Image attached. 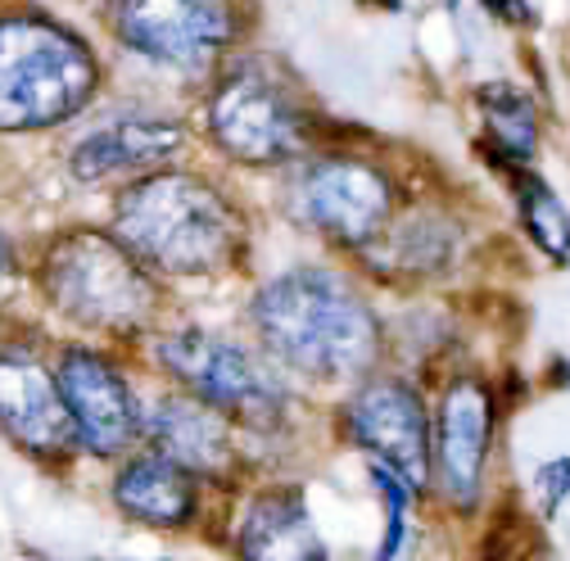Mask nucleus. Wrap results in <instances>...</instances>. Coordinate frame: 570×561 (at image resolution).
Returning a JSON list of instances; mask_svg holds the SVG:
<instances>
[{
    "label": "nucleus",
    "mask_w": 570,
    "mask_h": 561,
    "mask_svg": "<svg viewBox=\"0 0 570 561\" xmlns=\"http://www.w3.org/2000/svg\"><path fill=\"white\" fill-rule=\"evenodd\" d=\"M109 503L140 530L155 534H186L204 516V480L181 462L140 444L127 453L109 475Z\"/></svg>",
    "instance_id": "obj_14"
},
{
    "label": "nucleus",
    "mask_w": 570,
    "mask_h": 561,
    "mask_svg": "<svg viewBox=\"0 0 570 561\" xmlns=\"http://www.w3.org/2000/svg\"><path fill=\"white\" fill-rule=\"evenodd\" d=\"M59 394L68 407L78 435V453L100 457V462H122L127 453L146 440V403L136 398L127 372L87 344H68L55 358Z\"/></svg>",
    "instance_id": "obj_8"
},
{
    "label": "nucleus",
    "mask_w": 570,
    "mask_h": 561,
    "mask_svg": "<svg viewBox=\"0 0 570 561\" xmlns=\"http://www.w3.org/2000/svg\"><path fill=\"white\" fill-rule=\"evenodd\" d=\"M19 272V258H14V240L6 236V227H0V286H6V280Z\"/></svg>",
    "instance_id": "obj_23"
},
{
    "label": "nucleus",
    "mask_w": 570,
    "mask_h": 561,
    "mask_svg": "<svg viewBox=\"0 0 570 561\" xmlns=\"http://www.w3.org/2000/svg\"><path fill=\"white\" fill-rule=\"evenodd\" d=\"M118 37L150 63L204 73L236 41V0H127Z\"/></svg>",
    "instance_id": "obj_10"
},
{
    "label": "nucleus",
    "mask_w": 570,
    "mask_h": 561,
    "mask_svg": "<svg viewBox=\"0 0 570 561\" xmlns=\"http://www.w3.org/2000/svg\"><path fill=\"white\" fill-rule=\"evenodd\" d=\"M232 552L236 561H331L308 508V489L295 480L258 484L232 525Z\"/></svg>",
    "instance_id": "obj_15"
},
{
    "label": "nucleus",
    "mask_w": 570,
    "mask_h": 561,
    "mask_svg": "<svg viewBox=\"0 0 570 561\" xmlns=\"http://www.w3.org/2000/svg\"><path fill=\"white\" fill-rule=\"evenodd\" d=\"M458 249H462V227L453 223V214L412 208L403 218H390V227L363 254L390 280H421V276L453 267Z\"/></svg>",
    "instance_id": "obj_17"
},
{
    "label": "nucleus",
    "mask_w": 570,
    "mask_h": 561,
    "mask_svg": "<svg viewBox=\"0 0 570 561\" xmlns=\"http://www.w3.org/2000/svg\"><path fill=\"white\" fill-rule=\"evenodd\" d=\"M168 561H177V557H168Z\"/></svg>",
    "instance_id": "obj_27"
},
{
    "label": "nucleus",
    "mask_w": 570,
    "mask_h": 561,
    "mask_svg": "<svg viewBox=\"0 0 570 561\" xmlns=\"http://www.w3.org/2000/svg\"><path fill=\"white\" fill-rule=\"evenodd\" d=\"M431 416H435V431H431L435 484L431 489L458 516H475L484 508V484H489V462H493L498 394L484 376L462 372L444 381Z\"/></svg>",
    "instance_id": "obj_9"
},
{
    "label": "nucleus",
    "mask_w": 570,
    "mask_h": 561,
    "mask_svg": "<svg viewBox=\"0 0 570 561\" xmlns=\"http://www.w3.org/2000/svg\"><path fill=\"white\" fill-rule=\"evenodd\" d=\"M517 199H521V223L534 236V245L548 258L566 263L570 258V208L539 177H530L525 168L517 173Z\"/></svg>",
    "instance_id": "obj_19"
},
{
    "label": "nucleus",
    "mask_w": 570,
    "mask_h": 561,
    "mask_svg": "<svg viewBox=\"0 0 570 561\" xmlns=\"http://www.w3.org/2000/svg\"><path fill=\"white\" fill-rule=\"evenodd\" d=\"M484 10L498 14L503 23H530V6H525V0H484Z\"/></svg>",
    "instance_id": "obj_22"
},
{
    "label": "nucleus",
    "mask_w": 570,
    "mask_h": 561,
    "mask_svg": "<svg viewBox=\"0 0 570 561\" xmlns=\"http://www.w3.org/2000/svg\"><path fill=\"white\" fill-rule=\"evenodd\" d=\"M363 6H385V10H399L403 0H363Z\"/></svg>",
    "instance_id": "obj_25"
},
{
    "label": "nucleus",
    "mask_w": 570,
    "mask_h": 561,
    "mask_svg": "<svg viewBox=\"0 0 570 561\" xmlns=\"http://www.w3.org/2000/svg\"><path fill=\"white\" fill-rule=\"evenodd\" d=\"M0 435L37 462H63L78 453L55 363H46L37 348H0Z\"/></svg>",
    "instance_id": "obj_12"
},
{
    "label": "nucleus",
    "mask_w": 570,
    "mask_h": 561,
    "mask_svg": "<svg viewBox=\"0 0 570 561\" xmlns=\"http://www.w3.org/2000/svg\"><path fill=\"white\" fill-rule=\"evenodd\" d=\"M263 354L317 385H358L381 363L376 308L331 267H291L249 304Z\"/></svg>",
    "instance_id": "obj_1"
},
{
    "label": "nucleus",
    "mask_w": 570,
    "mask_h": 561,
    "mask_svg": "<svg viewBox=\"0 0 570 561\" xmlns=\"http://www.w3.org/2000/svg\"><path fill=\"white\" fill-rule=\"evenodd\" d=\"M208 136L236 164L276 168L308 150V109L281 73L236 63L208 96Z\"/></svg>",
    "instance_id": "obj_6"
},
{
    "label": "nucleus",
    "mask_w": 570,
    "mask_h": 561,
    "mask_svg": "<svg viewBox=\"0 0 570 561\" xmlns=\"http://www.w3.org/2000/svg\"><path fill=\"white\" fill-rule=\"evenodd\" d=\"M155 358L164 376L218 407L236 421L245 435H281L285 416H291V394L276 381V372L249 354L232 335H218L208 326H173L155 339Z\"/></svg>",
    "instance_id": "obj_5"
},
{
    "label": "nucleus",
    "mask_w": 570,
    "mask_h": 561,
    "mask_svg": "<svg viewBox=\"0 0 570 561\" xmlns=\"http://www.w3.org/2000/svg\"><path fill=\"white\" fill-rule=\"evenodd\" d=\"M100 87L91 46L41 14H0V131L78 118Z\"/></svg>",
    "instance_id": "obj_3"
},
{
    "label": "nucleus",
    "mask_w": 570,
    "mask_h": 561,
    "mask_svg": "<svg viewBox=\"0 0 570 561\" xmlns=\"http://www.w3.org/2000/svg\"><path fill=\"white\" fill-rule=\"evenodd\" d=\"M552 381L570 390V363H566V358H557V367H552Z\"/></svg>",
    "instance_id": "obj_24"
},
{
    "label": "nucleus",
    "mask_w": 570,
    "mask_h": 561,
    "mask_svg": "<svg viewBox=\"0 0 570 561\" xmlns=\"http://www.w3.org/2000/svg\"><path fill=\"white\" fill-rule=\"evenodd\" d=\"M372 471V489H376V499L385 508V530H381V543L372 552V561H399L407 552V539H412V525H407V508L416 503L412 494V484L403 475H394L385 462H367Z\"/></svg>",
    "instance_id": "obj_20"
},
{
    "label": "nucleus",
    "mask_w": 570,
    "mask_h": 561,
    "mask_svg": "<svg viewBox=\"0 0 570 561\" xmlns=\"http://www.w3.org/2000/svg\"><path fill=\"white\" fill-rule=\"evenodd\" d=\"M114 236L164 276L223 272L245 249L240 208L195 173H146L114 204Z\"/></svg>",
    "instance_id": "obj_2"
},
{
    "label": "nucleus",
    "mask_w": 570,
    "mask_h": 561,
    "mask_svg": "<svg viewBox=\"0 0 570 561\" xmlns=\"http://www.w3.org/2000/svg\"><path fill=\"white\" fill-rule=\"evenodd\" d=\"M181 140L186 131L168 118H122L100 131H87L73 146L68 168L87 186L118 181V177H146V173H159L181 150Z\"/></svg>",
    "instance_id": "obj_16"
},
{
    "label": "nucleus",
    "mask_w": 570,
    "mask_h": 561,
    "mask_svg": "<svg viewBox=\"0 0 570 561\" xmlns=\"http://www.w3.org/2000/svg\"><path fill=\"white\" fill-rule=\"evenodd\" d=\"M46 304L82 331H140L159 313L155 272L114 232H63L41 254Z\"/></svg>",
    "instance_id": "obj_4"
},
{
    "label": "nucleus",
    "mask_w": 570,
    "mask_h": 561,
    "mask_svg": "<svg viewBox=\"0 0 570 561\" xmlns=\"http://www.w3.org/2000/svg\"><path fill=\"white\" fill-rule=\"evenodd\" d=\"M340 431L353 449L367 453V462H385L394 475H403L416 499L435 484V457H431L435 416L412 381L376 376V372L358 381L340 407Z\"/></svg>",
    "instance_id": "obj_7"
},
{
    "label": "nucleus",
    "mask_w": 570,
    "mask_h": 561,
    "mask_svg": "<svg viewBox=\"0 0 570 561\" xmlns=\"http://www.w3.org/2000/svg\"><path fill=\"white\" fill-rule=\"evenodd\" d=\"M480 118H484L489 155L498 164H508L512 173H521L539 150L534 100L512 82H489V87H480Z\"/></svg>",
    "instance_id": "obj_18"
},
{
    "label": "nucleus",
    "mask_w": 570,
    "mask_h": 561,
    "mask_svg": "<svg viewBox=\"0 0 570 561\" xmlns=\"http://www.w3.org/2000/svg\"><path fill=\"white\" fill-rule=\"evenodd\" d=\"M140 444L181 462L204 484H227L236 480V466H240L236 421L186 390H168L146 403V440Z\"/></svg>",
    "instance_id": "obj_13"
},
{
    "label": "nucleus",
    "mask_w": 570,
    "mask_h": 561,
    "mask_svg": "<svg viewBox=\"0 0 570 561\" xmlns=\"http://www.w3.org/2000/svg\"><path fill=\"white\" fill-rule=\"evenodd\" d=\"M449 6H458V0H449Z\"/></svg>",
    "instance_id": "obj_26"
},
{
    "label": "nucleus",
    "mask_w": 570,
    "mask_h": 561,
    "mask_svg": "<svg viewBox=\"0 0 570 561\" xmlns=\"http://www.w3.org/2000/svg\"><path fill=\"white\" fill-rule=\"evenodd\" d=\"M299 218L335 245L367 249L394 218V181L353 155H331L304 168L295 181Z\"/></svg>",
    "instance_id": "obj_11"
},
{
    "label": "nucleus",
    "mask_w": 570,
    "mask_h": 561,
    "mask_svg": "<svg viewBox=\"0 0 570 561\" xmlns=\"http://www.w3.org/2000/svg\"><path fill=\"white\" fill-rule=\"evenodd\" d=\"M534 499H539L543 516H557L570 503V457H548L534 471Z\"/></svg>",
    "instance_id": "obj_21"
}]
</instances>
